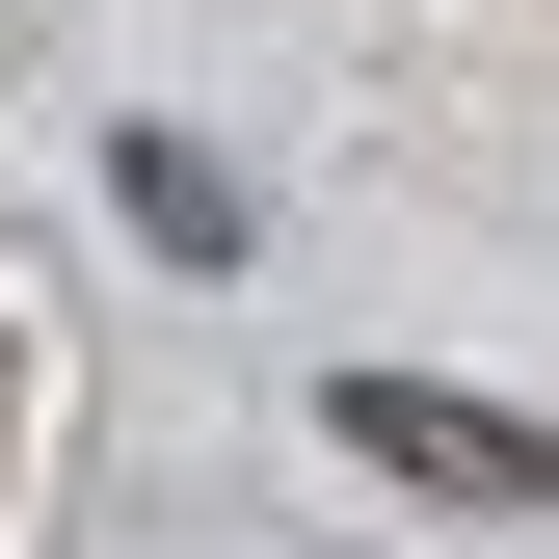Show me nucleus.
<instances>
[{
	"label": "nucleus",
	"instance_id": "f03ea898",
	"mask_svg": "<svg viewBox=\"0 0 559 559\" xmlns=\"http://www.w3.org/2000/svg\"><path fill=\"white\" fill-rule=\"evenodd\" d=\"M133 240H160V266H240V160H187V133H133Z\"/></svg>",
	"mask_w": 559,
	"mask_h": 559
},
{
	"label": "nucleus",
	"instance_id": "f257e3e1",
	"mask_svg": "<svg viewBox=\"0 0 559 559\" xmlns=\"http://www.w3.org/2000/svg\"><path fill=\"white\" fill-rule=\"evenodd\" d=\"M320 427H346V453H373V479H400V507H479V533H507V507H533V479H559V453L507 427V400H453V373H320Z\"/></svg>",
	"mask_w": 559,
	"mask_h": 559
}]
</instances>
